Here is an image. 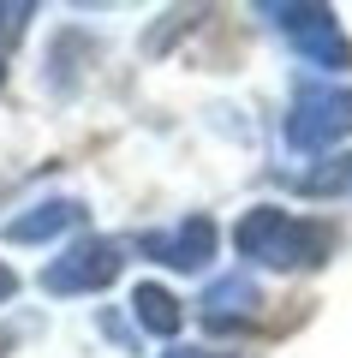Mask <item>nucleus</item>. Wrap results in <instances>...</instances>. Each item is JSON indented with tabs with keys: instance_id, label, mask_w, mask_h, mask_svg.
<instances>
[{
	"instance_id": "1",
	"label": "nucleus",
	"mask_w": 352,
	"mask_h": 358,
	"mask_svg": "<svg viewBox=\"0 0 352 358\" xmlns=\"http://www.w3.org/2000/svg\"><path fill=\"white\" fill-rule=\"evenodd\" d=\"M233 245H239L245 263L257 268H281V275H299V268H323L328 251H335V233L323 221H304L293 209H275V203H257L239 215L233 227Z\"/></svg>"
},
{
	"instance_id": "2",
	"label": "nucleus",
	"mask_w": 352,
	"mask_h": 358,
	"mask_svg": "<svg viewBox=\"0 0 352 358\" xmlns=\"http://www.w3.org/2000/svg\"><path fill=\"white\" fill-rule=\"evenodd\" d=\"M257 13H263L269 24H275V30H281V36H287L311 66H323V72H346V66H352V42H346V30H340L335 6L269 0V6H257Z\"/></svg>"
},
{
	"instance_id": "3",
	"label": "nucleus",
	"mask_w": 352,
	"mask_h": 358,
	"mask_svg": "<svg viewBox=\"0 0 352 358\" xmlns=\"http://www.w3.org/2000/svg\"><path fill=\"white\" fill-rule=\"evenodd\" d=\"M340 138H352V84H299L287 114V143L299 155H323Z\"/></svg>"
},
{
	"instance_id": "4",
	"label": "nucleus",
	"mask_w": 352,
	"mask_h": 358,
	"mask_svg": "<svg viewBox=\"0 0 352 358\" xmlns=\"http://www.w3.org/2000/svg\"><path fill=\"white\" fill-rule=\"evenodd\" d=\"M120 268H126L120 239L90 233V239H72L48 268H42V287H48L54 299H78V293H101V287H113V281H120Z\"/></svg>"
},
{
	"instance_id": "5",
	"label": "nucleus",
	"mask_w": 352,
	"mask_h": 358,
	"mask_svg": "<svg viewBox=\"0 0 352 358\" xmlns=\"http://www.w3.org/2000/svg\"><path fill=\"white\" fill-rule=\"evenodd\" d=\"M215 245H221V233H215V221L209 215H185V221H174L167 233H143L138 239V251L143 257H155V263H167V268H203L215 257Z\"/></svg>"
},
{
	"instance_id": "6",
	"label": "nucleus",
	"mask_w": 352,
	"mask_h": 358,
	"mask_svg": "<svg viewBox=\"0 0 352 358\" xmlns=\"http://www.w3.org/2000/svg\"><path fill=\"white\" fill-rule=\"evenodd\" d=\"M257 305H263V293H257L251 275H221V281L203 293V322H209L215 334L245 329V322H257Z\"/></svg>"
},
{
	"instance_id": "7",
	"label": "nucleus",
	"mask_w": 352,
	"mask_h": 358,
	"mask_svg": "<svg viewBox=\"0 0 352 358\" xmlns=\"http://www.w3.org/2000/svg\"><path fill=\"white\" fill-rule=\"evenodd\" d=\"M78 221H84V203H78V197H42L36 209H24V215L6 221V245H48V239H60V233H72Z\"/></svg>"
},
{
	"instance_id": "8",
	"label": "nucleus",
	"mask_w": 352,
	"mask_h": 358,
	"mask_svg": "<svg viewBox=\"0 0 352 358\" xmlns=\"http://www.w3.org/2000/svg\"><path fill=\"white\" fill-rule=\"evenodd\" d=\"M132 317H138V329H150V334H162V341H174L179 322H185V310H179V299L167 293V287L143 281L138 293H132Z\"/></svg>"
},
{
	"instance_id": "9",
	"label": "nucleus",
	"mask_w": 352,
	"mask_h": 358,
	"mask_svg": "<svg viewBox=\"0 0 352 358\" xmlns=\"http://www.w3.org/2000/svg\"><path fill=\"white\" fill-rule=\"evenodd\" d=\"M299 192L304 197H352V155H328L311 173H299Z\"/></svg>"
},
{
	"instance_id": "10",
	"label": "nucleus",
	"mask_w": 352,
	"mask_h": 358,
	"mask_svg": "<svg viewBox=\"0 0 352 358\" xmlns=\"http://www.w3.org/2000/svg\"><path fill=\"white\" fill-rule=\"evenodd\" d=\"M30 18H36V6H30V0H24V6H13V0H0V36H18V30H24Z\"/></svg>"
},
{
	"instance_id": "11",
	"label": "nucleus",
	"mask_w": 352,
	"mask_h": 358,
	"mask_svg": "<svg viewBox=\"0 0 352 358\" xmlns=\"http://www.w3.org/2000/svg\"><path fill=\"white\" fill-rule=\"evenodd\" d=\"M18 293V275H13V268H6V263H0V305H6V299H13Z\"/></svg>"
},
{
	"instance_id": "12",
	"label": "nucleus",
	"mask_w": 352,
	"mask_h": 358,
	"mask_svg": "<svg viewBox=\"0 0 352 358\" xmlns=\"http://www.w3.org/2000/svg\"><path fill=\"white\" fill-rule=\"evenodd\" d=\"M162 358H209L203 346H174V352H162Z\"/></svg>"
},
{
	"instance_id": "13",
	"label": "nucleus",
	"mask_w": 352,
	"mask_h": 358,
	"mask_svg": "<svg viewBox=\"0 0 352 358\" xmlns=\"http://www.w3.org/2000/svg\"><path fill=\"white\" fill-rule=\"evenodd\" d=\"M0 84H6V54H0Z\"/></svg>"
},
{
	"instance_id": "14",
	"label": "nucleus",
	"mask_w": 352,
	"mask_h": 358,
	"mask_svg": "<svg viewBox=\"0 0 352 358\" xmlns=\"http://www.w3.org/2000/svg\"><path fill=\"white\" fill-rule=\"evenodd\" d=\"M0 346H6V341H0Z\"/></svg>"
}]
</instances>
